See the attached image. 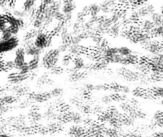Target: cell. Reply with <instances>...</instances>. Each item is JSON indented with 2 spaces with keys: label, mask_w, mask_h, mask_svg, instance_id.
<instances>
[{
  "label": "cell",
  "mask_w": 163,
  "mask_h": 137,
  "mask_svg": "<svg viewBox=\"0 0 163 137\" xmlns=\"http://www.w3.org/2000/svg\"><path fill=\"white\" fill-rule=\"evenodd\" d=\"M143 11V12H142V13H143V11ZM144 11V14H146V12H145V11Z\"/></svg>",
  "instance_id": "obj_12"
},
{
  "label": "cell",
  "mask_w": 163,
  "mask_h": 137,
  "mask_svg": "<svg viewBox=\"0 0 163 137\" xmlns=\"http://www.w3.org/2000/svg\"><path fill=\"white\" fill-rule=\"evenodd\" d=\"M26 51L23 48H18L15 52V58L14 62L15 66L18 68L24 66L25 64Z\"/></svg>",
  "instance_id": "obj_3"
},
{
  "label": "cell",
  "mask_w": 163,
  "mask_h": 137,
  "mask_svg": "<svg viewBox=\"0 0 163 137\" xmlns=\"http://www.w3.org/2000/svg\"><path fill=\"white\" fill-rule=\"evenodd\" d=\"M73 5L71 4H67L63 8V11L65 13L69 14L71 11H73Z\"/></svg>",
  "instance_id": "obj_7"
},
{
  "label": "cell",
  "mask_w": 163,
  "mask_h": 137,
  "mask_svg": "<svg viewBox=\"0 0 163 137\" xmlns=\"http://www.w3.org/2000/svg\"><path fill=\"white\" fill-rule=\"evenodd\" d=\"M69 59L68 58H65L63 60V64L64 66H68V64H69Z\"/></svg>",
  "instance_id": "obj_9"
},
{
  "label": "cell",
  "mask_w": 163,
  "mask_h": 137,
  "mask_svg": "<svg viewBox=\"0 0 163 137\" xmlns=\"http://www.w3.org/2000/svg\"><path fill=\"white\" fill-rule=\"evenodd\" d=\"M34 1H26L24 4V11L28 12L34 4Z\"/></svg>",
  "instance_id": "obj_6"
},
{
  "label": "cell",
  "mask_w": 163,
  "mask_h": 137,
  "mask_svg": "<svg viewBox=\"0 0 163 137\" xmlns=\"http://www.w3.org/2000/svg\"><path fill=\"white\" fill-rule=\"evenodd\" d=\"M19 45V40L17 37H13L7 41L1 40V52L11 51Z\"/></svg>",
  "instance_id": "obj_1"
},
{
  "label": "cell",
  "mask_w": 163,
  "mask_h": 137,
  "mask_svg": "<svg viewBox=\"0 0 163 137\" xmlns=\"http://www.w3.org/2000/svg\"><path fill=\"white\" fill-rule=\"evenodd\" d=\"M119 54L122 56L127 57V56H130L131 55L132 51L128 47L122 46V47L119 48Z\"/></svg>",
  "instance_id": "obj_5"
},
{
  "label": "cell",
  "mask_w": 163,
  "mask_h": 137,
  "mask_svg": "<svg viewBox=\"0 0 163 137\" xmlns=\"http://www.w3.org/2000/svg\"><path fill=\"white\" fill-rule=\"evenodd\" d=\"M50 40L46 34L41 33L38 34L35 42V46L39 49H43L50 45Z\"/></svg>",
  "instance_id": "obj_2"
},
{
  "label": "cell",
  "mask_w": 163,
  "mask_h": 137,
  "mask_svg": "<svg viewBox=\"0 0 163 137\" xmlns=\"http://www.w3.org/2000/svg\"><path fill=\"white\" fill-rule=\"evenodd\" d=\"M0 137H11L9 135H7L6 134H1L0 135Z\"/></svg>",
  "instance_id": "obj_10"
},
{
  "label": "cell",
  "mask_w": 163,
  "mask_h": 137,
  "mask_svg": "<svg viewBox=\"0 0 163 137\" xmlns=\"http://www.w3.org/2000/svg\"><path fill=\"white\" fill-rule=\"evenodd\" d=\"M41 50L39 49L37 47H32L29 48L26 50V54L29 56H34L40 55Z\"/></svg>",
  "instance_id": "obj_4"
},
{
  "label": "cell",
  "mask_w": 163,
  "mask_h": 137,
  "mask_svg": "<svg viewBox=\"0 0 163 137\" xmlns=\"http://www.w3.org/2000/svg\"><path fill=\"white\" fill-rule=\"evenodd\" d=\"M161 105H162L163 106V100H161Z\"/></svg>",
  "instance_id": "obj_11"
},
{
  "label": "cell",
  "mask_w": 163,
  "mask_h": 137,
  "mask_svg": "<svg viewBox=\"0 0 163 137\" xmlns=\"http://www.w3.org/2000/svg\"><path fill=\"white\" fill-rule=\"evenodd\" d=\"M83 61L81 59H79L76 60L75 65L77 68H80L84 66Z\"/></svg>",
  "instance_id": "obj_8"
}]
</instances>
